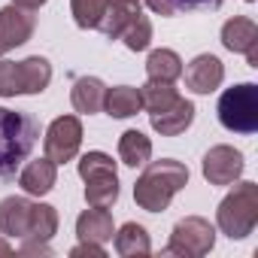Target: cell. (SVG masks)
<instances>
[{
    "instance_id": "6da1fadb",
    "label": "cell",
    "mask_w": 258,
    "mask_h": 258,
    "mask_svg": "<svg viewBox=\"0 0 258 258\" xmlns=\"http://www.w3.org/2000/svg\"><path fill=\"white\" fill-rule=\"evenodd\" d=\"M0 234L16 240L49 243L58 234V210L49 204H34L28 198H4L0 201Z\"/></svg>"
},
{
    "instance_id": "7a4b0ae2",
    "label": "cell",
    "mask_w": 258,
    "mask_h": 258,
    "mask_svg": "<svg viewBox=\"0 0 258 258\" xmlns=\"http://www.w3.org/2000/svg\"><path fill=\"white\" fill-rule=\"evenodd\" d=\"M188 185V167L173 158L152 161L134 182V201L146 213H164L176 191Z\"/></svg>"
},
{
    "instance_id": "3957f363",
    "label": "cell",
    "mask_w": 258,
    "mask_h": 258,
    "mask_svg": "<svg viewBox=\"0 0 258 258\" xmlns=\"http://www.w3.org/2000/svg\"><path fill=\"white\" fill-rule=\"evenodd\" d=\"M37 140H40V121L31 112L0 106V179L16 176V170L28 161Z\"/></svg>"
},
{
    "instance_id": "277c9868",
    "label": "cell",
    "mask_w": 258,
    "mask_h": 258,
    "mask_svg": "<svg viewBox=\"0 0 258 258\" xmlns=\"http://www.w3.org/2000/svg\"><path fill=\"white\" fill-rule=\"evenodd\" d=\"M216 225L231 240L249 237L258 225V185L255 182H237L234 191L219 204Z\"/></svg>"
},
{
    "instance_id": "5b68a950",
    "label": "cell",
    "mask_w": 258,
    "mask_h": 258,
    "mask_svg": "<svg viewBox=\"0 0 258 258\" xmlns=\"http://www.w3.org/2000/svg\"><path fill=\"white\" fill-rule=\"evenodd\" d=\"M219 121L222 127L234 134H255L258 131V85L255 82H240L219 97Z\"/></svg>"
},
{
    "instance_id": "8992f818",
    "label": "cell",
    "mask_w": 258,
    "mask_h": 258,
    "mask_svg": "<svg viewBox=\"0 0 258 258\" xmlns=\"http://www.w3.org/2000/svg\"><path fill=\"white\" fill-rule=\"evenodd\" d=\"M216 246V228L201 219V216H185L173 225L170 243H167V255H182V258H201Z\"/></svg>"
},
{
    "instance_id": "52a82bcc",
    "label": "cell",
    "mask_w": 258,
    "mask_h": 258,
    "mask_svg": "<svg viewBox=\"0 0 258 258\" xmlns=\"http://www.w3.org/2000/svg\"><path fill=\"white\" fill-rule=\"evenodd\" d=\"M82 146V121L76 115H58L43 137V152L46 158H52L55 164H67L76 158Z\"/></svg>"
},
{
    "instance_id": "ba28073f",
    "label": "cell",
    "mask_w": 258,
    "mask_h": 258,
    "mask_svg": "<svg viewBox=\"0 0 258 258\" xmlns=\"http://www.w3.org/2000/svg\"><path fill=\"white\" fill-rule=\"evenodd\" d=\"M243 167V152L234 146H213L204 155V176L210 185H234Z\"/></svg>"
},
{
    "instance_id": "9c48e42d",
    "label": "cell",
    "mask_w": 258,
    "mask_h": 258,
    "mask_svg": "<svg viewBox=\"0 0 258 258\" xmlns=\"http://www.w3.org/2000/svg\"><path fill=\"white\" fill-rule=\"evenodd\" d=\"M34 28H37V19L31 16V10H22L16 4L4 7L0 10V55L25 46L34 37Z\"/></svg>"
},
{
    "instance_id": "30bf717a",
    "label": "cell",
    "mask_w": 258,
    "mask_h": 258,
    "mask_svg": "<svg viewBox=\"0 0 258 258\" xmlns=\"http://www.w3.org/2000/svg\"><path fill=\"white\" fill-rule=\"evenodd\" d=\"M222 46L228 52H243L249 67H258V25L246 16H234L222 25Z\"/></svg>"
},
{
    "instance_id": "8fae6325",
    "label": "cell",
    "mask_w": 258,
    "mask_h": 258,
    "mask_svg": "<svg viewBox=\"0 0 258 258\" xmlns=\"http://www.w3.org/2000/svg\"><path fill=\"white\" fill-rule=\"evenodd\" d=\"M225 79V64L216 55H198L185 67V88L195 94H213Z\"/></svg>"
},
{
    "instance_id": "7c38bea8",
    "label": "cell",
    "mask_w": 258,
    "mask_h": 258,
    "mask_svg": "<svg viewBox=\"0 0 258 258\" xmlns=\"http://www.w3.org/2000/svg\"><path fill=\"white\" fill-rule=\"evenodd\" d=\"M140 16H143V4H140V0H106L97 31H103L109 40H118L121 31L127 25H134Z\"/></svg>"
},
{
    "instance_id": "4fadbf2b",
    "label": "cell",
    "mask_w": 258,
    "mask_h": 258,
    "mask_svg": "<svg viewBox=\"0 0 258 258\" xmlns=\"http://www.w3.org/2000/svg\"><path fill=\"white\" fill-rule=\"evenodd\" d=\"M149 121H152V131H158L161 137H179V134L188 131L191 121H195V103L185 100V97H179V100H176L173 106H167L164 112L149 115Z\"/></svg>"
},
{
    "instance_id": "5bb4252c",
    "label": "cell",
    "mask_w": 258,
    "mask_h": 258,
    "mask_svg": "<svg viewBox=\"0 0 258 258\" xmlns=\"http://www.w3.org/2000/svg\"><path fill=\"white\" fill-rule=\"evenodd\" d=\"M58 182V164L52 158H37V161H28L25 170L19 173V185L28 191V195H49Z\"/></svg>"
},
{
    "instance_id": "9a60e30c",
    "label": "cell",
    "mask_w": 258,
    "mask_h": 258,
    "mask_svg": "<svg viewBox=\"0 0 258 258\" xmlns=\"http://www.w3.org/2000/svg\"><path fill=\"white\" fill-rule=\"evenodd\" d=\"M76 234H79V240H88V243H106V240H112V234H115V225H112V213L106 210V207H91V210H85L79 219H76Z\"/></svg>"
},
{
    "instance_id": "2e32d148",
    "label": "cell",
    "mask_w": 258,
    "mask_h": 258,
    "mask_svg": "<svg viewBox=\"0 0 258 258\" xmlns=\"http://www.w3.org/2000/svg\"><path fill=\"white\" fill-rule=\"evenodd\" d=\"M103 94H106V85H103L97 76H79V79L73 82L70 100H73V109H76V112L94 115V112L103 109Z\"/></svg>"
},
{
    "instance_id": "e0dca14e",
    "label": "cell",
    "mask_w": 258,
    "mask_h": 258,
    "mask_svg": "<svg viewBox=\"0 0 258 258\" xmlns=\"http://www.w3.org/2000/svg\"><path fill=\"white\" fill-rule=\"evenodd\" d=\"M103 109L106 115L112 118H131L143 109V100H140V88H131V85H115V88H106L103 94Z\"/></svg>"
},
{
    "instance_id": "ac0fdd59",
    "label": "cell",
    "mask_w": 258,
    "mask_h": 258,
    "mask_svg": "<svg viewBox=\"0 0 258 258\" xmlns=\"http://www.w3.org/2000/svg\"><path fill=\"white\" fill-rule=\"evenodd\" d=\"M115 252H118L121 258L149 255V252H152V240H149L146 228L137 225V222H124V225L115 231Z\"/></svg>"
},
{
    "instance_id": "d6986e66",
    "label": "cell",
    "mask_w": 258,
    "mask_h": 258,
    "mask_svg": "<svg viewBox=\"0 0 258 258\" xmlns=\"http://www.w3.org/2000/svg\"><path fill=\"white\" fill-rule=\"evenodd\" d=\"M19 70H22V94H43L52 82V64L43 55L19 61Z\"/></svg>"
},
{
    "instance_id": "ffe728a7",
    "label": "cell",
    "mask_w": 258,
    "mask_h": 258,
    "mask_svg": "<svg viewBox=\"0 0 258 258\" xmlns=\"http://www.w3.org/2000/svg\"><path fill=\"white\" fill-rule=\"evenodd\" d=\"M85 201L88 207H112L118 201V173L109 170V173H94L85 179Z\"/></svg>"
},
{
    "instance_id": "44dd1931",
    "label": "cell",
    "mask_w": 258,
    "mask_h": 258,
    "mask_svg": "<svg viewBox=\"0 0 258 258\" xmlns=\"http://www.w3.org/2000/svg\"><path fill=\"white\" fill-rule=\"evenodd\" d=\"M118 158L127 167H143L152 158V140L143 131H124L118 137Z\"/></svg>"
},
{
    "instance_id": "7402d4cb",
    "label": "cell",
    "mask_w": 258,
    "mask_h": 258,
    "mask_svg": "<svg viewBox=\"0 0 258 258\" xmlns=\"http://www.w3.org/2000/svg\"><path fill=\"white\" fill-rule=\"evenodd\" d=\"M146 73L158 82H176L182 76V58L173 49H155L146 58Z\"/></svg>"
},
{
    "instance_id": "603a6c76",
    "label": "cell",
    "mask_w": 258,
    "mask_h": 258,
    "mask_svg": "<svg viewBox=\"0 0 258 258\" xmlns=\"http://www.w3.org/2000/svg\"><path fill=\"white\" fill-rule=\"evenodd\" d=\"M140 100H143V106L149 109V115H155V112H164L167 106H173V103L179 100V91L173 88V82L149 79V82L140 88Z\"/></svg>"
},
{
    "instance_id": "cb8c5ba5",
    "label": "cell",
    "mask_w": 258,
    "mask_h": 258,
    "mask_svg": "<svg viewBox=\"0 0 258 258\" xmlns=\"http://www.w3.org/2000/svg\"><path fill=\"white\" fill-rule=\"evenodd\" d=\"M155 16H179V13H198V10H219L225 0H143Z\"/></svg>"
},
{
    "instance_id": "d4e9b609",
    "label": "cell",
    "mask_w": 258,
    "mask_h": 258,
    "mask_svg": "<svg viewBox=\"0 0 258 258\" xmlns=\"http://www.w3.org/2000/svg\"><path fill=\"white\" fill-rule=\"evenodd\" d=\"M103 7L106 0H70V13H73V22L85 31H94L100 25V16H103Z\"/></svg>"
},
{
    "instance_id": "484cf974",
    "label": "cell",
    "mask_w": 258,
    "mask_h": 258,
    "mask_svg": "<svg viewBox=\"0 0 258 258\" xmlns=\"http://www.w3.org/2000/svg\"><path fill=\"white\" fill-rule=\"evenodd\" d=\"M131 52H143V49H149V43H152V22L146 19V16H140L134 25H127L124 31H121V37H118Z\"/></svg>"
},
{
    "instance_id": "4316f807",
    "label": "cell",
    "mask_w": 258,
    "mask_h": 258,
    "mask_svg": "<svg viewBox=\"0 0 258 258\" xmlns=\"http://www.w3.org/2000/svg\"><path fill=\"white\" fill-rule=\"evenodd\" d=\"M22 94V70L19 61H0V97Z\"/></svg>"
},
{
    "instance_id": "83f0119b",
    "label": "cell",
    "mask_w": 258,
    "mask_h": 258,
    "mask_svg": "<svg viewBox=\"0 0 258 258\" xmlns=\"http://www.w3.org/2000/svg\"><path fill=\"white\" fill-rule=\"evenodd\" d=\"M109 170H115V161L106 152H85L79 158V176L82 179H88L94 173H109Z\"/></svg>"
},
{
    "instance_id": "f1b7e54d",
    "label": "cell",
    "mask_w": 258,
    "mask_h": 258,
    "mask_svg": "<svg viewBox=\"0 0 258 258\" xmlns=\"http://www.w3.org/2000/svg\"><path fill=\"white\" fill-rule=\"evenodd\" d=\"M70 255H73V258H106L103 246H100V243H88V240H79V246H73Z\"/></svg>"
},
{
    "instance_id": "f546056e",
    "label": "cell",
    "mask_w": 258,
    "mask_h": 258,
    "mask_svg": "<svg viewBox=\"0 0 258 258\" xmlns=\"http://www.w3.org/2000/svg\"><path fill=\"white\" fill-rule=\"evenodd\" d=\"M22 255H49V243H37V240H22Z\"/></svg>"
},
{
    "instance_id": "4dcf8cb0",
    "label": "cell",
    "mask_w": 258,
    "mask_h": 258,
    "mask_svg": "<svg viewBox=\"0 0 258 258\" xmlns=\"http://www.w3.org/2000/svg\"><path fill=\"white\" fill-rule=\"evenodd\" d=\"M13 4L22 7V10H31V13H34V10H40V7L46 4V0H13Z\"/></svg>"
},
{
    "instance_id": "1f68e13d",
    "label": "cell",
    "mask_w": 258,
    "mask_h": 258,
    "mask_svg": "<svg viewBox=\"0 0 258 258\" xmlns=\"http://www.w3.org/2000/svg\"><path fill=\"white\" fill-rule=\"evenodd\" d=\"M13 249H10V243H4V240H0V255H10Z\"/></svg>"
}]
</instances>
